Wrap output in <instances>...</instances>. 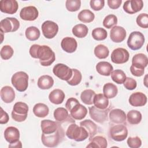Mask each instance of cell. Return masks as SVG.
<instances>
[{"mask_svg": "<svg viewBox=\"0 0 148 148\" xmlns=\"http://www.w3.org/2000/svg\"><path fill=\"white\" fill-rule=\"evenodd\" d=\"M29 52L32 57L39 59L40 64L44 66H50L56 59L54 52L46 45L34 44L31 46Z\"/></svg>", "mask_w": 148, "mask_h": 148, "instance_id": "1", "label": "cell"}, {"mask_svg": "<svg viewBox=\"0 0 148 148\" xmlns=\"http://www.w3.org/2000/svg\"><path fill=\"white\" fill-rule=\"evenodd\" d=\"M65 135V132L64 128L61 125L59 127L57 130L50 134H42L41 140L43 145L48 147H53L57 146L59 143H60Z\"/></svg>", "mask_w": 148, "mask_h": 148, "instance_id": "2", "label": "cell"}, {"mask_svg": "<svg viewBox=\"0 0 148 148\" xmlns=\"http://www.w3.org/2000/svg\"><path fill=\"white\" fill-rule=\"evenodd\" d=\"M66 135L71 139L77 142H81L88 137V133L83 127L78 126L75 123H72L68 127Z\"/></svg>", "mask_w": 148, "mask_h": 148, "instance_id": "3", "label": "cell"}, {"mask_svg": "<svg viewBox=\"0 0 148 148\" xmlns=\"http://www.w3.org/2000/svg\"><path fill=\"white\" fill-rule=\"evenodd\" d=\"M11 82L12 85L17 91H25L28 86V75L23 71L17 72L12 76Z\"/></svg>", "mask_w": 148, "mask_h": 148, "instance_id": "4", "label": "cell"}, {"mask_svg": "<svg viewBox=\"0 0 148 148\" xmlns=\"http://www.w3.org/2000/svg\"><path fill=\"white\" fill-rule=\"evenodd\" d=\"M28 112V106L25 103L17 102L13 106L12 112V117L16 121H24L27 119Z\"/></svg>", "mask_w": 148, "mask_h": 148, "instance_id": "5", "label": "cell"}, {"mask_svg": "<svg viewBox=\"0 0 148 148\" xmlns=\"http://www.w3.org/2000/svg\"><path fill=\"white\" fill-rule=\"evenodd\" d=\"M144 43V35L139 31L132 32L127 40V45L132 50L140 49L143 46Z\"/></svg>", "mask_w": 148, "mask_h": 148, "instance_id": "6", "label": "cell"}, {"mask_svg": "<svg viewBox=\"0 0 148 148\" xmlns=\"http://www.w3.org/2000/svg\"><path fill=\"white\" fill-rule=\"evenodd\" d=\"M20 27L18 20L14 17H6L1 21L0 30L3 33L15 32Z\"/></svg>", "mask_w": 148, "mask_h": 148, "instance_id": "7", "label": "cell"}, {"mask_svg": "<svg viewBox=\"0 0 148 148\" xmlns=\"http://www.w3.org/2000/svg\"><path fill=\"white\" fill-rule=\"evenodd\" d=\"M109 134L113 140L117 142H121L125 140L127 137L128 130L124 125H116L110 128Z\"/></svg>", "mask_w": 148, "mask_h": 148, "instance_id": "8", "label": "cell"}, {"mask_svg": "<svg viewBox=\"0 0 148 148\" xmlns=\"http://www.w3.org/2000/svg\"><path fill=\"white\" fill-rule=\"evenodd\" d=\"M53 72L59 79L65 81L69 80L72 76V69L61 63L56 64L53 67Z\"/></svg>", "mask_w": 148, "mask_h": 148, "instance_id": "9", "label": "cell"}, {"mask_svg": "<svg viewBox=\"0 0 148 148\" xmlns=\"http://www.w3.org/2000/svg\"><path fill=\"white\" fill-rule=\"evenodd\" d=\"M109 109H101L95 106L89 107V114L91 118L98 123H103L108 120Z\"/></svg>", "mask_w": 148, "mask_h": 148, "instance_id": "10", "label": "cell"}, {"mask_svg": "<svg viewBox=\"0 0 148 148\" xmlns=\"http://www.w3.org/2000/svg\"><path fill=\"white\" fill-rule=\"evenodd\" d=\"M42 31L44 36L47 39H52L56 36L58 31L57 23L50 20H47L42 24Z\"/></svg>", "mask_w": 148, "mask_h": 148, "instance_id": "11", "label": "cell"}, {"mask_svg": "<svg viewBox=\"0 0 148 148\" xmlns=\"http://www.w3.org/2000/svg\"><path fill=\"white\" fill-rule=\"evenodd\" d=\"M130 57L128 51L121 47L117 48L114 49L111 54L112 61L117 64H121L127 62Z\"/></svg>", "mask_w": 148, "mask_h": 148, "instance_id": "12", "label": "cell"}, {"mask_svg": "<svg viewBox=\"0 0 148 148\" xmlns=\"http://www.w3.org/2000/svg\"><path fill=\"white\" fill-rule=\"evenodd\" d=\"M38 10L34 6L24 7L21 9L20 12L21 18L26 21H34L38 18Z\"/></svg>", "mask_w": 148, "mask_h": 148, "instance_id": "13", "label": "cell"}, {"mask_svg": "<svg viewBox=\"0 0 148 148\" xmlns=\"http://www.w3.org/2000/svg\"><path fill=\"white\" fill-rule=\"evenodd\" d=\"M143 2L142 0L126 1L123 5L124 10L128 14H134L142 9Z\"/></svg>", "mask_w": 148, "mask_h": 148, "instance_id": "14", "label": "cell"}, {"mask_svg": "<svg viewBox=\"0 0 148 148\" xmlns=\"http://www.w3.org/2000/svg\"><path fill=\"white\" fill-rule=\"evenodd\" d=\"M18 5L16 0H1L0 1V10L5 13L12 14L18 9Z\"/></svg>", "mask_w": 148, "mask_h": 148, "instance_id": "15", "label": "cell"}, {"mask_svg": "<svg viewBox=\"0 0 148 148\" xmlns=\"http://www.w3.org/2000/svg\"><path fill=\"white\" fill-rule=\"evenodd\" d=\"M68 111L70 112L71 116L73 119L78 120L83 119L87 113V108L79 102L76 103Z\"/></svg>", "mask_w": 148, "mask_h": 148, "instance_id": "16", "label": "cell"}, {"mask_svg": "<svg viewBox=\"0 0 148 148\" xmlns=\"http://www.w3.org/2000/svg\"><path fill=\"white\" fill-rule=\"evenodd\" d=\"M126 36L125 29L120 26L115 25L110 31V38L111 40L116 43L123 42Z\"/></svg>", "mask_w": 148, "mask_h": 148, "instance_id": "17", "label": "cell"}, {"mask_svg": "<svg viewBox=\"0 0 148 148\" xmlns=\"http://www.w3.org/2000/svg\"><path fill=\"white\" fill-rule=\"evenodd\" d=\"M41 130L43 134H50L55 132L61 124L50 120H43L40 123Z\"/></svg>", "mask_w": 148, "mask_h": 148, "instance_id": "18", "label": "cell"}, {"mask_svg": "<svg viewBox=\"0 0 148 148\" xmlns=\"http://www.w3.org/2000/svg\"><path fill=\"white\" fill-rule=\"evenodd\" d=\"M128 101L130 105L133 106H142L147 102V97L143 92H135L130 95Z\"/></svg>", "mask_w": 148, "mask_h": 148, "instance_id": "19", "label": "cell"}, {"mask_svg": "<svg viewBox=\"0 0 148 148\" xmlns=\"http://www.w3.org/2000/svg\"><path fill=\"white\" fill-rule=\"evenodd\" d=\"M4 137L5 140L10 143H13L19 140V130L14 127H9L4 131Z\"/></svg>", "mask_w": 148, "mask_h": 148, "instance_id": "20", "label": "cell"}, {"mask_svg": "<svg viewBox=\"0 0 148 148\" xmlns=\"http://www.w3.org/2000/svg\"><path fill=\"white\" fill-rule=\"evenodd\" d=\"M62 49L68 53H72L76 51L77 43L75 39L71 37H65L63 38L61 42Z\"/></svg>", "mask_w": 148, "mask_h": 148, "instance_id": "21", "label": "cell"}, {"mask_svg": "<svg viewBox=\"0 0 148 148\" xmlns=\"http://www.w3.org/2000/svg\"><path fill=\"white\" fill-rule=\"evenodd\" d=\"M109 119L110 121L116 124H121L126 120L125 113L120 109H114L109 112Z\"/></svg>", "mask_w": 148, "mask_h": 148, "instance_id": "22", "label": "cell"}, {"mask_svg": "<svg viewBox=\"0 0 148 148\" xmlns=\"http://www.w3.org/2000/svg\"><path fill=\"white\" fill-rule=\"evenodd\" d=\"M0 95L2 100L7 103L13 102L15 98V92L14 90L8 86H4L1 88Z\"/></svg>", "mask_w": 148, "mask_h": 148, "instance_id": "23", "label": "cell"}, {"mask_svg": "<svg viewBox=\"0 0 148 148\" xmlns=\"http://www.w3.org/2000/svg\"><path fill=\"white\" fill-rule=\"evenodd\" d=\"M148 64V58L147 56L143 53L135 54L132 59V65L139 68L145 69Z\"/></svg>", "mask_w": 148, "mask_h": 148, "instance_id": "24", "label": "cell"}, {"mask_svg": "<svg viewBox=\"0 0 148 148\" xmlns=\"http://www.w3.org/2000/svg\"><path fill=\"white\" fill-rule=\"evenodd\" d=\"M53 114L55 120L60 123H64L66 121L69 120H73L70 117L68 110L62 107L56 109L54 111Z\"/></svg>", "mask_w": 148, "mask_h": 148, "instance_id": "25", "label": "cell"}, {"mask_svg": "<svg viewBox=\"0 0 148 148\" xmlns=\"http://www.w3.org/2000/svg\"><path fill=\"white\" fill-rule=\"evenodd\" d=\"M95 68L97 72L99 74L105 76L110 75L113 69L112 65L109 62L106 61L99 62L96 65Z\"/></svg>", "mask_w": 148, "mask_h": 148, "instance_id": "26", "label": "cell"}, {"mask_svg": "<svg viewBox=\"0 0 148 148\" xmlns=\"http://www.w3.org/2000/svg\"><path fill=\"white\" fill-rule=\"evenodd\" d=\"M65 98V93L60 89L53 90L49 94V99L50 101L56 105L61 103Z\"/></svg>", "mask_w": 148, "mask_h": 148, "instance_id": "27", "label": "cell"}, {"mask_svg": "<svg viewBox=\"0 0 148 148\" xmlns=\"http://www.w3.org/2000/svg\"><path fill=\"white\" fill-rule=\"evenodd\" d=\"M90 143L86 147L94 148H106L108 146L107 140L105 138L102 136H97L90 139Z\"/></svg>", "mask_w": 148, "mask_h": 148, "instance_id": "28", "label": "cell"}, {"mask_svg": "<svg viewBox=\"0 0 148 148\" xmlns=\"http://www.w3.org/2000/svg\"><path fill=\"white\" fill-rule=\"evenodd\" d=\"M80 126L83 127L88 133V137L90 139L93 138L97 132V125L90 120H85L80 123Z\"/></svg>", "mask_w": 148, "mask_h": 148, "instance_id": "29", "label": "cell"}, {"mask_svg": "<svg viewBox=\"0 0 148 148\" xmlns=\"http://www.w3.org/2000/svg\"><path fill=\"white\" fill-rule=\"evenodd\" d=\"M54 84L53 77L49 75H43L38 80V86L42 90H47L50 88Z\"/></svg>", "mask_w": 148, "mask_h": 148, "instance_id": "30", "label": "cell"}, {"mask_svg": "<svg viewBox=\"0 0 148 148\" xmlns=\"http://www.w3.org/2000/svg\"><path fill=\"white\" fill-rule=\"evenodd\" d=\"M93 103L97 108L105 109L109 105V100L103 94H95L94 98Z\"/></svg>", "mask_w": 148, "mask_h": 148, "instance_id": "31", "label": "cell"}, {"mask_svg": "<svg viewBox=\"0 0 148 148\" xmlns=\"http://www.w3.org/2000/svg\"><path fill=\"white\" fill-rule=\"evenodd\" d=\"M33 112L36 117L42 118L48 115L49 109L46 105L42 103H38L34 106Z\"/></svg>", "mask_w": 148, "mask_h": 148, "instance_id": "32", "label": "cell"}, {"mask_svg": "<svg viewBox=\"0 0 148 148\" xmlns=\"http://www.w3.org/2000/svg\"><path fill=\"white\" fill-rule=\"evenodd\" d=\"M103 95L108 98L115 97L118 92L117 86L112 83H106L103 87Z\"/></svg>", "mask_w": 148, "mask_h": 148, "instance_id": "33", "label": "cell"}, {"mask_svg": "<svg viewBox=\"0 0 148 148\" xmlns=\"http://www.w3.org/2000/svg\"><path fill=\"white\" fill-rule=\"evenodd\" d=\"M88 29L87 27L83 24H79L75 25L72 28V34L76 37L82 38L87 35Z\"/></svg>", "mask_w": 148, "mask_h": 148, "instance_id": "34", "label": "cell"}, {"mask_svg": "<svg viewBox=\"0 0 148 148\" xmlns=\"http://www.w3.org/2000/svg\"><path fill=\"white\" fill-rule=\"evenodd\" d=\"M128 122L132 125L139 124L142 120V114L140 112L135 110H131L126 116Z\"/></svg>", "mask_w": 148, "mask_h": 148, "instance_id": "35", "label": "cell"}, {"mask_svg": "<svg viewBox=\"0 0 148 148\" xmlns=\"http://www.w3.org/2000/svg\"><path fill=\"white\" fill-rule=\"evenodd\" d=\"M77 18L83 23H89L94 20L95 16L91 10L88 9H84L79 12L77 15Z\"/></svg>", "mask_w": 148, "mask_h": 148, "instance_id": "36", "label": "cell"}, {"mask_svg": "<svg viewBox=\"0 0 148 148\" xmlns=\"http://www.w3.org/2000/svg\"><path fill=\"white\" fill-rule=\"evenodd\" d=\"M95 94V92L92 90H85L81 93L80 98L83 103L90 105L93 103V99Z\"/></svg>", "mask_w": 148, "mask_h": 148, "instance_id": "37", "label": "cell"}, {"mask_svg": "<svg viewBox=\"0 0 148 148\" xmlns=\"http://www.w3.org/2000/svg\"><path fill=\"white\" fill-rule=\"evenodd\" d=\"M25 34L27 39H28L29 40L34 41L38 39L40 33L38 28L34 26H31L26 29Z\"/></svg>", "mask_w": 148, "mask_h": 148, "instance_id": "38", "label": "cell"}, {"mask_svg": "<svg viewBox=\"0 0 148 148\" xmlns=\"http://www.w3.org/2000/svg\"><path fill=\"white\" fill-rule=\"evenodd\" d=\"M109 50L108 48L103 45H98L94 49L95 56L99 59H105L109 56Z\"/></svg>", "mask_w": 148, "mask_h": 148, "instance_id": "39", "label": "cell"}, {"mask_svg": "<svg viewBox=\"0 0 148 148\" xmlns=\"http://www.w3.org/2000/svg\"><path fill=\"white\" fill-rule=\"evenodd\" d=\"M110 75L111 78L113 82L119 84H123L127 77L124 71L120 69H116L113 71Z\"/></svg>", "mask_w": 148, "mask_h": 148, "instance_id": "40", "label": "cell"}, {"mask_svg": "<svg viewBox=\"0 0 148 148\" xmlns=\"http://www.w3.org/2000/svg\"><path fill=\"white\" fill-rule=\"evenodd\" d=\"M92 38L96 40H103L107 37L108 33L106 31L102 28H96L94 29L91 33Z\"/></svg>", "mask_w": 148, "mask_h": 148, "instance_id": "41", "label": "cell"}, {"mask_svg": "<svg viewBox=\"0 0 148 148\" xmlns=\"http://www.w3.org/2000/svg\"><path fill=\"white\" fill-rule=\"evenodd\" d=\"M82 79V76L81 72L76 69H72V76L71 79L66 82L68 84L71 86H76L80 83Z\"/></svg>", "mask_w": 148, "mask_h": 148, "instance_id": "42", "label": "cell"}, {"mask_svg": "<svg viewBox=\"0 0 148 148\" xmlns=\"http://www.w3.org/2000/svg\"><path fill=\"white\" fill-rule=\"evenodd\" d=\"M117 23V18L114 14H109L106 16L103 20V25L109 29L115 26Z\"/></svg>", "mask_w": 148, "mask_h": 148, "instance_id": "43", "label": "cell"}, {"mask_svg": "<svg viewBox=\"0 0 148 148\" xmlns=\"http://www.w3.org/2000/svg\"><path fill=\"white\" fill-rule=\"evenodd\" d=\"M81 6V1L80 0H67L65 2L66 9L69 12L77 11Z\"/></svg>", "mask_w": 148, "mask_h": 148, "instance_id": "44", "label": "cell"}, {"mask_svg": "<svg viewBox=\"0 0 148 148\" xmlns=\"http://www.w3.org/2000/svg\"><path fill=\"white\" fill-rule=\"evenodd\" d=\"M13 49L9 45H4L1 50V57L3 60H9L13 55Z\"/></svg>", "mask_w": 148, "mask_h": 148, "instance_id": "45", "label": "cell"}, {"mask_svg": "<svg viewBox=\"0 0 148 148\" xmlns=\"http://www.w3.org/2000/svg\"><path fill=\"white\" fill-rule=\"evenodd\" d=\"M138 26L143 28L148 27V15L146 13H140L139 14L136 20Z\"/></svg>", "mask_w": 148, "mask_h": 148, "instance_id": "46", "label": "cell"}, {"mask_svg": "<svg viewBox=\"0 0 148 148\" xmlns=\"http://www.w3.org/2000/svg\"><path fill=\"white\" fill-rule=\"evenodd\" d=\"M128 146L131 148H138L142 145V141L138 136L129 137L127 141Z\"/></svg>", "mask_w": 148, "mask_h": 148, "instance_id": "47", "label": "cell"}, {"mask_svg": "<svg viewBox=\"0 0 148 148\" xmlns=\"http://www.w3.org/2000/svg\"><path fill=\"white\" fill-rule=\"evenodd\" d=\"M90 5L94 10L98 11L101 10L105 5V1L103 0H91Z\"/></svg>", "mask_w": 148, "mask_h": 148, "instance_id": "48", "label": "cell"}, {"mask_svg": "<svg viewBox=\"0 0 148 148\" xmlns=\"http://www.w3.org/2000/svg\"><path fill=\"white\" fill-rule=\"evenodd\" d=\"M123 84H124V86L125 87V88L129 90H134L136 87V86H137L136 80L131 77H126Z\"/></svg>", "mask_w": 148, "mask_h": 148, "instance_id": "49", "label": "cell"}, {"mask_svg": "<svg viewBox=\"0 0 148 148\" xmlns=\"http://www.w3.org/2000/svg\"><path fill=\"white\" fill-rule=\"evenodd\" d=\"M130 71L134 76H136V77H140L143 75V73L145 72V69H139V68H137L131 65L130 67Z\"/></svg>", "mask_w": 148, "mask_h": 148, "instance_id": "50", "label": "cell"}, {"mask_svg": "<svg viewBox=\"0 0 148 148\" xmlns=\"http://www.w3.org/2000/svg\"><path fill=\"white\" fill-rule=\"evenodd\" d=\"M109 7L112 9H118L122 2L121 0H108L107 1Z\"/></svg>", "mask_w": 148, "mask_h": 148, "instance_id": "51", "label": "cell"}, {"mask_svg": "<svg viewBox=\"0 0 148 148\" xmlns=\"http://www.w3.org/2000/svg\"><path fill=\"white\" fill-rule=\"evenodd\" d=\"M9 120L8 114L5 112L2 108H1V117H0V124H6Z\"/></svg>", "mask_w": 148, "mask_h": 148, "instance_id": "52", "label": "cell"}, {"mask_svg": "<svg viewBox=\"0 0 148 148\" xmlns=\"http://www.w3.org/2000/svg\"><path fill=\"white\" fill-rule=\"evenodd\" d=\"M9 147H22L21 142L20 140H18L13 143H10L9 145Z\"/></svg>", "mask_w": 148, "mask_h": 148, "instance_id": "53", "label": "cell"}]
</instances>
